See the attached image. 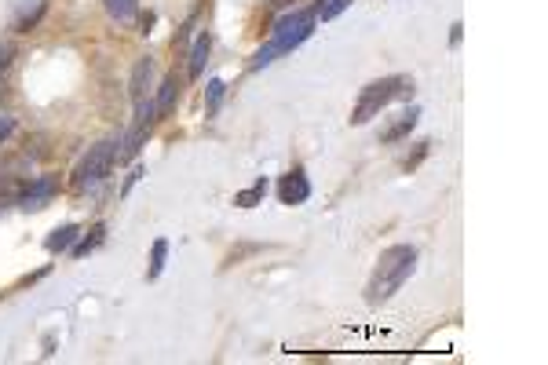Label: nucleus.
I'll return each mask as SVG.
<instances>
[{
  "label": "nucleus",
  "mask_w": 548,
  "mask_h": 365,
  "mask_svg": "<svg viewBox=\"0 0 548 365\" xmlns=\"http://www.w3.org/2000/svg\"><path fill=\"white\" fill-rule=\"evenodd\" d=\"M12 132H15V117L0 114V142H8V139H12Z\"/></svg>",
  "instance_id": "obj_19"
},
{
  "label": "nucleus",
  "mask_w": 548,
  "mask_h": 365,
  "mask_svg": "<svg viewBox=\"0 0 548 365\" xmlns=\"http://www.w3.org/2000/svg\"><path fill=\"white\" fill-rule=\"evenodd\" d=\"M414 96V81L409 78H380V81H370L362 92H359V103L352 110V124H370L373 117H380V110L391 103V99H409Z\"/></svg>",
  "instance_id": "obj_3"
},
{
  "label": "nucleus",
  "mask_w": 548,
  "mask_h": 365,
  "mask_svg": "<svg viewBox=\"0 0 548 365\" xmlns=\"http://www.w3.org/2000/svg\"><path fill=\"white\" fill-rule=\"evenodd\" d=\"M224 92H227V85H224V81H209V110H216V106H220Z\"/></svg>",
  "instance_id": "obj_17"
},
{
  "label": "nucleus",
  "mask_w": 548,
  "mask_h": 365,
  "mask_svg": "<svg viewBox=\"0 0 548 365\" xmlns=\"http://www.w3.org/2000/svg\"><path fill=\"white\" fill-rule=\"evenodd\" d=\"M311 33H315V15H311V8H297V12L282 15L279 23H274L270 41L249 59V69H263V66H270L279 55H289V51L300 48Z\"/></svg>",
  "instance_id": "obj_2"
},
{
  "label": "nucleus",
  "mask_w": 548,
  "mask_h": 365,
  "mask_svg": "<svg viewBox=\"0 0 548 365\" xmlns=\"http://www.w3.org/2000/svg\"><path fill=\"white\" fill-rule=\"evenodd\" d=\"M117 165V139H99L96 146H88V154L81 158V165L74 169V190H92L99 187Z\"/></svg>",
  "instance_id": "obj_4"
},
{
  "label": "nucleus",
  "mask_w": 548,
  "mask_h": 365,
  "mask_svg": "<svg viewBox=\"0 0 548 365\" xmlns=\"http://www.w3.org/2000/svg\"><path fill=\"white\" fill-rule=\"evenodd\" d=\"M417 117H421V106H409V110L398 117V124H391V128L384 132V142H398L402 135H409V132H414V124H417Z\"/></svg>",
  "instance_id": "obj_13"
},
{
  "label": "nucleus",
  "mask_w": 548,
  "mask_h": 365,
  "mask_svg": "<svg viewBox=\"0 0 548 365\" xmlns=\"http://www.w3.org/2000/svg\"><path fill=\"white\" fill-rule=\"evenodd\" d=\"M0 99H8V81L0 78Z\"/></svg>",
  "instance_id": "obj_21"
},
{
  "label": "nucleus",
  "mask_w": 548,
  "mask_h": 365,
  "mask_svg": "<svg viewBox=\"0 0 548 365\" xmlns=\"http://www.w3.org/2000/svg\"><path fill=\"white\" fill-rule=\"evenodd\" d=\"M179 78L176 73H165V81H161V88H158V99H154V106H158V117H165L172 106H176V99H179Z\"/></svg>",
  "instance_id": "obj_9"
},
{
  "label": "nucleus",
  "mask_w": 548,
  "mask_h": 365,
  "mask_svg": "<svg viewBox=\"0 0 548 365\" xmlns=\"http://www.w3.org/2000/svg\"><path fill=\"white\" fill-rule=\"evenodd\" d=\"M140 176H143V169H132V172L124 176V187H121V197H128V190H132L135 183H140Z\"/></svg>",
  "instance_id": "obj_20"
},
{
  "label": "nucleus",
  "mask_w": 548,
  "mask_h": 365,
  "mask_svg": "<svg viewBox=\"0 0 548 365\" xmlns=\"http://www.w3.org/2000/svg\"><path fill=\"white\" fill-rule=\"evenodd\" d=\"M154 59L151 55H143V59H135V66H132V78H128V96H132V103H140V99H147V92H151V85H154Z\"/></svg>",
  "instance_id": "obj_6"
},
{
  "label": "nucleus",
  "mask_w": 548,
  "mask_h": 365,
  "mask_svg": "<svg viewBox=\"0 0 548 365\" xmlns=\"http://www.w3.org/2000/svg\"><path fill=\"white\" fill-rule=\"evenodd\" d=\"M55 190H59V179H55V176H37V179L19 194V208L37 212V208H44V205L55 197Z\"/></svg>",
  "instance_id": "obj_5"
},
{
  "label": "nucleus",
  "mask_w": 548,
  "mask_h": 365,
  "mask_svg": "<svg viewBox=\"0 0 548 365\" xmlns=\"http://www.w3.org/2000/svg\"><path fill=\"white\" fill-rule=\"evenodd\" d=\"M165 260H169V242H165V238H158V242L151 245V270H147V278H151V281H158V278H161Z\"/></svg>",
  "instance_id": "obj_15"
},
{
  "label": "nucleus",
  "mask_w": 548,
  "mask_h": 365,
  "mask_svg": "<svg viewBox=\"0 0 548 365\" xmlns=\"http://www.w3.org/2000/svg\"><path fill=\"white\" fill-rule=\"evenodd\" d=\"M209 51H213V37L209 30L194 37V48H190V62H187V78H201L205 73V62H209Z\"/></svg>",
  "instance_id": "obj_8"
},
{
  "label": "nucleus",
  "mask_w": 548,
  "mask_h": 365,
  "mask_svg": "<svg viewBox=\"0 0 548 365\" xmlns=\"http://www.w3.org/2000/svg\"><path fill=\"white\" fill-rule=\"evenodd\" d=\"M352 5H355V0H315L311 15H315V23H318V19H322V23H333L336 15H344Z\"/></svg>",
  "instance_id": "obj_11"
},
{
  "label": "nucleus",
  "mask_w": 548,
  "mask_h": 365,
  "mask_svg": "<svg viewBox=\"0 0 548 365\" xmlns=\"http://www.w3.org/2000/svg\"><path fill=\"white\" fill-rule=\"evenodd\" d=\"M414 270H417V249L414 245H391V249H384L380 260H377V270H373V278L366 285V304L380 307L384 300H391L395 292L409 278H414Z\"/></svg>",
  "instance_id": "obj_1"
},
{
  "label": "nucleus",
  "mask_w": 548,
  "mask_h": 365,
  "mask_svg": "<svg viewBox=\"0 0 548 365\" xmlns=\"http://www.w3.org/2000/svg\"><path fill=\"white\" fill-rule=\"evenodd\" d=\"M78 238H81V227H78V224H66V227H59V231H51V234H48L44 249H48V252H66Z\"/></svg>",
  "instance_id": "obj_10"
},
{
  "label": "nucleus",
  "mask_w": 548,
  "mask_h": 365,
  "mask_svg": "<svg viewBox=\"0 0 548 365\" xmlns=\"http://www.w3.org/2000/svg\"><path fill=\"white\" fill-rule=\"evenodd\" d=\"M103 8H106V15L114 19V23H132L135 15H140V0H103Z\"/></svg>",
  "instance_id": "obj_12"
},
{
  "label": "nucleus",
  "mask_w": 548,
  "mask_h": 365,
  "mask_svg": "<svg viewBox=\"0 0 548 365\" xmlns=\"http://www.w3.org/2000/svg\"><path fill=\"white\" fill-rule=\"evenodd\" d=\"M263 194H267V179H256L249 190L234 194V205H238V208H252L256 201H263Z\"/></svg>",
  "instance_id": "obj_16"
},
{
  "label": "nucleus",
  "mask_w": 548,
  "mask_h": 365,
  "mask_svg": "<svg viewBox=\"0 0 548 365\" xmlns=\"http://www.w3.org/2000/svg\"><path fill=\"white\" fill-rule=\"evenodd\" d=\"M103 238H106V224H96V227H92V231L74 245V256H78V260H85L92 249H99V245H103Z\"/></svg>",
  "instance_id": "obj_14"
},
{
  "label": "nucleus",
  "mask_w": 548,
  "mask_h": 365,
  "mask_svg": "<svg viewBox=\"0 0 548 365\" xmlns=\"http://www.w3.org/2000/svg\"><path fill=\"white\" fill-rule=\"evenodd\" d=\"M15 59V44L12 41H0V69H8Z\"/></svg>",
  "instance_id": "obj_18"
},
{
  "label": "nucleus",
  "mask_w": 548,
  "mask_h": 365,
  "mask_svg": "<svg viewBox=\"0 0 548 365\" xmlns=\"http://www.w3.org/2000/svg\"><path fill=\"white\" fill-rule=\"evenodd\" d=\"M307 197H311V183H307V176L300 169L282 176V183H279V201L282 205H304Z\"/></svg>",
  "instance_id": "obj_7"
}]
</instances>
